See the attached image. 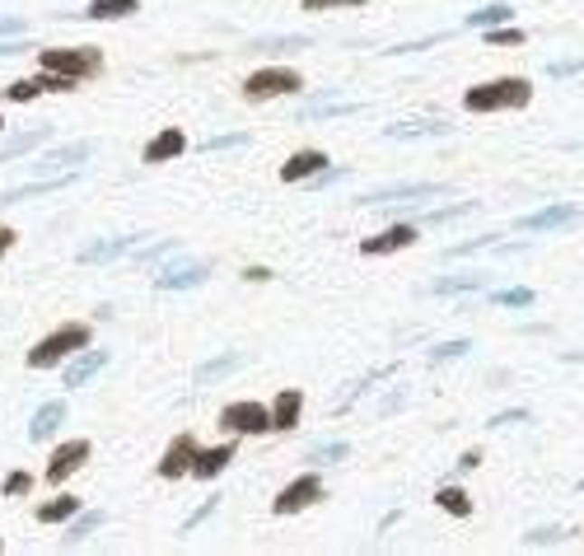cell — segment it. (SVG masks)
<instances>
[{
	"instance_id": "6da1fadb",
	"label": "cell",
	"mask_w": 584,
	"mask_h": 556,
	"mask_svg": "<svg viewBox=\"0 0 584 556\" xmlns=\"http://www.w3.org/2000/svg\"><path fill=\"white\" fill-rule=\"evenodd\" d=\"M533 99V85L519 75H505V80H491V85H472L463 94V108L467 113H500V108H523Z\"/></svg>"
},
{
	"instance_id": "7a4b0ae2",
	"label": "cell",
	"mask_w": 584,
	"mask_h": 556,
	"mask_svg": "<svg viewBox=\"0 0 584 556\" xmlns=\"http://www.w3.org/2000/svg\"><path fill=\"white\" fill-rule=\"evenodd\" d=\"M89 342H94L89 323H61V327H52L47 337L29 351V365L33 370H52V365H61L66 355H75L80 346H89Z\"/></svg>"
},
{
	"instance_id": "3957f363",
	"label": "cell",
	"mask_w": 584,
	"mask_h": 556,
	"mask_svg": "<svg viewBox=\"0 0 584 556\" xmlns=\"http://www.w3.org/2000/svg\"><path fill=\"white\" fill-rule=\"evenodd\" d=\"M38 66L57 71V75H71V80H89V75L103 71V52L99 47H42Z\"/></svg>"
},
{
	"instance_id": "277c9868",
	"label": "cell",
	"mask_w": 584,
	"mask_h": 556,
	"mask_svg": "<svg viewBox=\"0 0 584 556\" xmlns=\"http://www.w3.org/2000/svg\"><path fill=\"white\" fill-rule=\"evenodd\" d=\"M299 90H304V75L290 71V66H267V71H253L243 80V99L248 103H267V99L299 94Z\"/></svg>"
},
{
	"instance_id": "5b68a950",
	"label": "cell",
	"mask_w": 584,
	"mask_h": 556,
	"mask_svg": "<svg viewBox=\"0 0 584 556\" xmlns=\"http://www.w3.org/2000/svg\"><path fill=\"white\" fill-rule=\"evenodd\" d=\"M71 90H80V80L57 75V71H38V75H29V80H14V85H5V99L29 103V99H38V94H71Z\"/></svg>"
},
{
	"instance_id": "8992f818",
	"label": "cell",
	"mask_w": 584,
	"mask_h": 556,
	"mask_svg": "<svg viewBox=\"0 0 584 556\" xmlns=\"http://www.w3.org/2000/svg\"><path fill=\"white\" fill-rule=\"evenodd\" d=\"M220 430H234V435H267L271 430V411L262 402H230L220 411Z\"/></svg>"
},
{
	"instance_id": "52a82bcc",
	"label": "cell",
	"mask_w": 584,
	"mask_h": 556,
	"mask_svg": "<svg viewBox=\"0 0 584 556\" xmlns=\"http://www.w3.org/2000/svg\"><path fill=\"white\" fill-rule=\"evenodd\" d=\"M314 500H323V477H318V472H304V477H295L281 495H276L271 510L286 519V514H299L304 505H314Z\"/></svg>"
},
{
	"instance_id": "ba28073f",
	"label": "cell",
	"mask_w": 584,
	"mask_h": 556,
	"mask_svg": "<svg viewBox=\"0 0 584 556\" xmlns=\"http://www.w3.org/2000/svg\"><path fill=\"white\" fill-rule=\"evenodd\" d=\"M444 183H416V187H379V192H365L355 197L360 206H398V202H430V197H444Z\"/></svg>"
},
{
	"instance_id": "9c48e42d",
	"label": "cell",
	"mask_w": 584,
	"mask_h": 556,
	"mask_svg": "<svg viewBox=\"0 0 584 556\" xmlns=\"http://www.w3.org/2000/svg\"><path fill=\"white\" fill-rule=\"evenodd\" d=\"M416 239H421V230H416V225H393V230H383V234H370L365 243H360V253H365V258L402 253V248H411Z\"/></svg>"
},
{
	"instance_id": "30bf717a",
	"label": "cell",
	"mask_w": 584,
	"mask_h": 556,
	"mask_svg": "<svg viewBox=\"0 0 584 556\" xmlns=\"http://www.w3.org/2000/svg\"><path fill=\"white\" fill-rule=\"evenodd\" d=\"M192 454H197V435H174L169 449H164V458H159V477H169V482L187 477Z\"/></svg>"
},
{
	"instance_id": "8fae6325",
	"label": "cell",
	"mask_w": 584,
	"mask_h": 556,
	"mask_svg": "<svg viewBox=\"0 0 584 556\" xmlns=\"http://www.w3.org/2000/svg\"><path fill=\"white\" fill-rule=\"evenodd\" d=\"M85 458H89V439H66L61 449L52 454V463H47V482H52V486H61V482L71 477V472H75L80 463H85Z\"/></svg>"
},
{
	"instance_id": "7c38bea8",
	"label": "cell",
	"mask_w": 584,
	"mask_h": 556,
	"mask_svg": "<svg viewBox=\"0 0 584 556\" xmlns=\"http://www.w3.org/2000/svg\"><path fill=\"white\" fill-rule=\"evenodd\" d=\"M234 463V439L230 444H215V449H202V444H197V454H192V477H197V482H211V477H220V472H225Z\"/></svg>"
},
{
	"instance_id": "4fadbf2b",
	"label": "cell",
	"mask_w": 584,
	"mask_h": 556,
	"mask_svg": "<svg viewBox=\"0 0 584 556\" xmlns=\"http://www.w3.org/2000/svg\"><path fill=\"white\" fill-rule=\"evenodd\" d=\"M206 276H211L206 262H174L155 276V290H187V286H202Z\"/></svg>"
},
{
	"instance_id": "5bb4252c",
	"label": "cell",
	"mask_w": 584,
	"mask_h": 556,
	"mask_svg": "<svg viewBox=\"0 0 584 556\" xmlns=\"http://www.w3.org/2000/svg\"><path fill=\"white\" fill-rule=\"evenodd\" d=\"M103 365H108V351L89 342V346H80V355L66 365V379H61V383H66V388H80V383H89Z\"/></svg>"
},
{
	"instance_id": "9a60e30c",
	"label": "cell",
	"mask_w": 584,
	"mask_h": 556,
	"mask_svg": "<svg viewBox=\"0 0 584 556\" xmlns=\"http://www.w3.org/2000/svg\"><path fill=\"white\" fill-rule=\"evenodd\" d=\"M575 215H579V206H575V202H566V206H547V211H538V215H523L514 230H523V234H538V230H561V225H570Z\"/></svg>"
},
{
	"instance_id": "2e32d148",
	"label": "cell",
	"mask_w": 584,
	"mask_h": 556,
	"mask_svg": "<svg viewBox=\"0 0 584 556\" xmlns=\"http://www.w3.org/2000/svg\"><path fill=\"white\" fill-rule=\"evenodd\" d=\"M323 169H327V155L323 150H299V155H290L281 164V183H304V178H314Z\"/></svg>"
},
{
	"instance_id": "e0dca14e",
	"label": "cell",
	"mask_w": 584,
	"mask_h": 556,
	"mask_svg": "<svg viewBox=\"0 0 584 556\" xmlns=\"http://www.w3.org/2000/svg\"><path fill=\"white\" fill-rule=\"evenodd\" d=\"M183 150H187V136H183L178 127H169V131H159L155 141L141 150V159H146V164H164V159H178Z\"/></svg>"
},
{
	"instance_id": "ac0fdd59",
	"label": "cell",
	"mask_w": 584,
	"mask_h": 556,
	"mask_svg": "<svg viewBox=\"0 0 584 556\" xmlns=\"http://www.w3.org/2000/svg\"><path fill=\"white\" fill-rule=\"evenodd\" d=\"M299 407H304V393H299V388L276 393V402H271V430H295V426H299Z\"/></svg>"
},
{
	"instance_id": "d6986e66",
	"label": "cell",
	"mask_w": 584,
	"mask_h": 556,
	"mask_svg": "<svg viewBox=\"0 0 584 556\" xmlns=\"http://www.w3.org/2000/svg\"><path fill=\"white\" fill-rule=\"evenodd\" d=\"M75 183V174L66 169V174H57V178H42V183H24V187H14V192H0V206H14V202H29V197H47V192H57V187H71Z\"/></svg>"
},
{
	"instance_id": "ffe728a7",
	"label": "cell",
	"mask_w": 584,
	"mask_h": 556,
	"mask_svg": "<svg viewBox=\"0 0 584 556\" xmlns=\"http://www.w3.org/2000/svg\"><path fill=\"white\" fill-rule=\"evenodd\" d=\"M61 421H66V402L57 398V402H42L38 407V416H33V421H29V439H52V435H57L61 430Z\"/></svg>"
},
{
	"instance_id": "44dd1931",
	"label": "cell",
	"mask_w": 584,
	"mask_h": 556,
	"mask_svg": "<svg viewBox=\"0 0 584 556\" xmlns=\"http://www.w3.org/2000/svg\"><path fill=\"white\" fill-rule=\"evenodd\" d=\"M136 243H146V234H122V239H99V243H89L85 253H80V262H108V258H122V253H131Z\"/></svg>"
},
{
	"instance_id": "7402d4cb",
	"label": "cell",
	"mask_w": 584,
	"mask_h": 556,
	"mask_svg": "<svg viewBox=\"0 0 584 556\" xmlns=\"http://www.w3.org/2000/svg\"><path fill=\"white\" fill-rule=\"evenodd\" d=\"M351 113H365V103H346V99H314L299 108V122H314V118H351Z\"/></svg>"
},
{
	"instance_id": "603a6c76",
	"label": "cell",
	"mask_w": 584,
	"mask_h": 556,
	"mask_svg": "<svg viewBox=\"0 0 584 556\" xmlns=\"http://www.w3.org/2000/svg\"><path fill=\"white\" fill-rule=\"evenodd\" d=\"M89 155H94V146H89V141L61 146V150H52V155H42V159H38V174H42V169H80V164H85Z\"/></svg>"
},
{
	"instance_id": "cb8c5ba5",
	"label": "cell",
	"mask_w": 584,
	"mask_h": 556,
	"mask_svg": "<svg viewBox=\"0 0 584 556\" xmlns=\"http://www.w3.org/2000/svg\"><path fill=\"white\" fill-rule=\"evenodd\" d=\"M491 281V271H458V276H439L430 286V295H467V290H482Z\"/></svg>"
},
{
	"instance_id": "d4e9b609",
	"label": "cell",
	"mask_w": 584,
	"mask_h": 556,
	"mask_svg": "<svg viewBox=\"0 0 584 556\" xmlns=\"http://www.w3.org/2000/svg\"><path fill=\"white\" fill-rule=\"evenodd\" d=\"M136 10H141L136 0H94V5H89V10H80V14L94 19V24H108V19H131Z\"/></svg>"
},
{
	"instance_id": "484cf974",
	"label": "cell",
	"mask_w": 584,
	"mask_h": 556,
	"mask_svg": "<svg viewBox=\"0 0 584 556\" xmlns=\"http://www.w3.org/2000/svg\"><path fill=\"white\" fill-rule=\"evenodd\" d=\"M47 127L42 131H24V136H14V141H5V146H0V164H10V159H19V155H29V150H38L42 141H47Z\"/></svg>"
},
{
	"instance_id": "4316f807",
	"label": "cell",
	"mask_w": 584,
	"mask_h": 556,
	"mask_svg": "<svg viewBox=\"0 0 584 556\" xmlns=\"http://www.w3.org/2000/svg\"><path fill=\"white\" fill-rule=\"evenodd\" d=\"M449 131H454L449 122H398V127H388L393 141H411V136H449Z\"/></svg>"
},
{
	"instance_id": "83f0119b",
	"label": "cell",
	"mask_w": 584,
	"mask_h": 556,
	"mask_svg": "<svg viewBox=\"0 0 584 556\" xmlns=\"http://www.w3.org/2000/svg\"><path fill=\"white\" fill-rule=\"evenodd\" d=\"M435 505L449 510L454 519H467V514H472V500H467V491H458V486H439V491H435Z\"/></svg>"
},
{
	"instance_id": "f1b7e54d",
	"label": "cell",
	"mask_w": 584,
	"mask_h": 556,
	"mask_svg": "<svg viewBox=\"0 0 584 556\" xmlns=\"http://www.w3.org/2000/svg\"><path fill=\"white\" fill-rule=\"evenodd\" d=\"M538 295L528 286H514V290H491V309H528Z\"/></svg>"
},
{
	"instance_id": "f546056e",
	"label": "cell",
	"mask_w": 584,
	"mask_h": 556,
	"mask_svg": "<svg viewBox=\"0 0 584 556\" xmlns=\"http://www.w3.org/2000/svg\"><path fill=\"white\" fill-rule=\"evenodd\" d=\"M71 519H75V523H71V533H66V547H75L85 533H94L99 523H108V510H89V514H80V510H75Z\"/></svg>"
},
{
	"instance_id": "4dcf8cb0",
	"label": "cell",
	"mask_w": 584,
	"mask_h": 556,
	"mask_svg": "<svg viewBox=\"0 0 584 556\" xmlns=\"http://www.w3.org/2000/svg\"><path fill=\"white\" fill-rule=\"evenodd\" d=\"M80 510V495H57V500H47V505L38 510V519L42 523H61V519H71Z\"/></svg>"
},
{
	"instance_id": "1f68e13d",
	"label": "cell",
	"mask_w": 584,
	"mask_h": 556,
	"mask_svg": "<svg viewBox=\"0 0 584 556\" xmlns=\"http://www.w3.org/2000/svg\"><path fill=\"white\" fill-rule=\"evenodd\" d=\"M505 19H514V5H486L467 14V29H491V24H505Z\"/></svg>"
},
{
	"instance_id": "d6a6232c",
	"label": "cell",
	"mask_w": 584,
	"mask_h": 556,
	"mask_svg": "<svg viewBox=\"0 0 584 556\" xmlns=\"http://www.w3.org/2000/svg\"><path fill=\"white\" fill-rule=\"evenodd\" d=\"M495 243V234H477V239H467V243H454V248H444V262H454V258H467V253H477V248H491Z\"/></svg>"
},
{
	"instance_id": "836d02e7",
	"label": "cell",
	"mask_w": 584,
	"mask_h": 556,
	"mask_svg": "<svg viewBox=\"0 0 584 556\" xmlns=\"http://www.w3.org/2000/svg\"><path fill=\"white\" fill-rule=\"evenodd\" d=\"M174 248H178V239H159V243H150V248H141V243H136L131 253H136V262H159V258H169Z\"/></svg>"
},
{
	"instance_id": "e575fe53",
	"label": "cell",
	"mask_w": 584,
	"mask_h": 556,
	"mask_svg": "<svg viewBox=\"0 0 584 556\" xmlns=\"http://www.w3.org/2000/svg\"><path fill=\"white\" fill-rule=\"evenodd\" d=\"M239 365H243V355H215L211 365H202V370H197V379L206 383V379H215V374H230V370H239Z\"/></svg>"
},
{
	"instance_id": "d590c367",
	"label": "cell",
	"mask_w": 584,
	"mask_h": 556,
	"mask_svg": "<svg viewBox=\"0 0 584 556\" xmlns=\"http://www.w3.org/2000/svg\"><path fill=\"white\" fill-rule=\"evenodd\" d=\"M477 211V202H454V206H439L426 215V225H444V220H454V215H472Z\"/></svg>"
},
{
	"instance_id": "8d00e7d4",
	"label": "cell",
	"mask_w": 584,
	"mask_h": 556,
	"mask_svg": "<svg viewBox=\"0 0 584 556\" xmlns=\"http://www.w3.org/2000/svg\"><path fill=\"white\" fill-rule=\"evenodd\" d=\"M486 42H491V47H519L523 33H519V29H495V24H491V29H486Z\"/></svg>"
},
{
	"instance_id": "74e56055",
	"label": "cell",
	"mask_w": 584,
	"mask_h": 556,
	"mask_svg": "<svg viewBox=\"0 0 584 556\" xmlns=\"http://www.w3.org/2000/svg\"><path fill=\"white\" fill-rule=\"evenodd\" d=\"M351 449L346 444H323V449H314V463H342Z\"/></svg>"
},
{
	"instance_id": "f35d334b",
	"label": "cell",
	"mask_w": 584,
	"mask_h": 556,
	"mask_svg": "<svg viewBox=\"0 0 584 556\" xmlns=\"http://www.w3.org/2000/svg\"><path fill=\"white\" fill-rule=\"evenodd\" d=\"M19 52H33V42L24 33L19 38H0V57H19Z\"/></svg>"
},
{
	"instance_id": "ab89813d",
	"label": "cell",
	"mask_w": 584,
	"mask_h": 556,
	"mask_svg": "<svg viewBox=\"0 0 584 556\" xmlns=\"http://www.w3.org/2000/svg\"><path fill=\"white\" fill-rule=\"evenodd\" d=\"M239 146H248V136H243V131H234V136H215V141H206V150H239Z\"/></svg>"
},
{
	"instance_id": "60d3db41",
	"label": "cell",
	"mask_w": 584,
	"mask_h": 556,
	"mask_svg": "<svg viewBox=\"0 0 584 556\" xmlns=\"http://www.w3.org/2000/svg\"><path fill=\"white\" fill-rule=\"evenodd\" d=\"M342 5H370V0H304V10H342Z\"/></svg>"
},
{
	"instance_id": "b9f144b4",
	"label": "cell",
	"mask_w": 584,
	"mask_h": 556,
	"mask_svg": "<svg viewBox=\"0 0 584 556\" xmlns=\"http://www.w3.org/2000/svg\"><path fill=\"white\" fill-rule=\"evenodd\" d=\"M467 346H472V342H444V346H435V351H430V360H449V355H467Z\"/></svg>"
},
{
	"instance_id": "7bdbcfd3",
	"label": "cell",
	"mask_w": 584,
	"mask_h": 556,
	"mask_svg": "<svg viewBox=\"0 0 584 556\" xmlns=\"http://www.w3.org/2000/svg\"><path fill=\"white\" fill-rule=\"evenodd\" d=\"M29 486H33V477H29V472H14V477L5 482V495H24Z\"/></svg>"
},
{
	"instance_id": "ee69618b",
	"label": "cell",
	"mask_w": 584,
	"mask_h": 556,
	"mask_svg": "<svg viewBox=\"0 0 584 556\" xmlns=\"http://www.w3.org/2000/svg\"><path fill=\"white\" fill-rule=\"evenodd\" d=\"M556 538H561V528H538V533H528L523 542L528 547H542V542H556Z\"/></svg>"
},
{
	"instance_id": "f6af8a7d",
	"label": "cell",
	"mask_w": 584,
	"mask_h": 556,
	"mask_svg": "<svg viewBox=\"0 0 584 556\" xmlns=\"http://www.w3.org/2000/svg\"><path fill=\"white\" fill-rule=\"evenodd\" d=\"M24 33V19H14V14H0V38H19Z\"/></svg>"
},
{
	"instance_id": "bcb514c9",
	"label": "cell",
	"mask_w": 584,
	"mask_h": 556,
	"mask_svg": "<svg viewBox=\"0 0 584 556\" xmlns=\"http://www.w3.org/2000/svg\"><path fill=\"white\" fill-rule=\"evenodd\" d=\"M547 75H556V80H561V75H579V61H551Z\"/></svg>"
},
{
	"instance_id": "7dc6e473",
	"label": "cell",
	"mask_w": 584,
	"mask_h": 556,
	"mask_svg": "<svg viewBox=\"0 0 584 556\" xmlns=\"http://www.w3.org/2000/svg\"><path fill=\"white\" fill-rule=\"evenodd\" d=\"M211 510H215V495H211V500H206V505H202V510H197V514H192V519H187V523H183V528H187V533H192V528H197V523H202V519H206V514H211Z\"/></svg>"
},
{
	"instance_id": "c3c4849f",
	"label": "cell",
	"mask_w": 584,
	"mask_h": 556,
	"mask_svg": "<svg viewBox=\"0 0 584 556\" xmlns=\"http://www.w3.org/2000/svg\"><path fill=\"white\" fill-rule=\"evenodd\" d=\"M14 239H19V234H14L10 225H0V253H10V248H14Z\"/></svg>"
},
{
	"instance_id": "681fc988",
	"label": "cell",
	"mask_w": 584,
	"mask_h": 556,
	"mask_svg": "<svg viewBox=\"0 0 584 556\" xmlns=\"http://www.w3.org/2000/svg\"><path fill=\"white\" fill-rule=\"evenodd\" d=\"M243 276H248V281H271V271H267V267H248Z\"/></svg>"
},
{
	"instance_id": "f907efd6",
	"label": "cell",
	"mask_w": 584,
	"mask_h": 556,
	"mask_svg": "<svg viewBox=\"0 0 584 556\" xmlns=\"http://www.w3.org/2000/svg\"><path fill=\"white\" fill-rule=\"evenodd\" d=\"M0 127H5V118H0Z\"/></svg>"
}]
</instances>
